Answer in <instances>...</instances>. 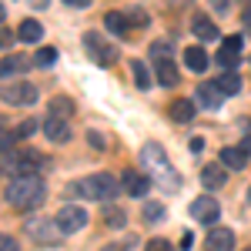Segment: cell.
<instances>
[{"instance_id":"f1b7e54d","label":"cell","mask_w":251,"mask_h":251,"mask_svg":"<svg viewBox=\"0 0 251 251\" xmlns=\"http://www.w3.org/2000/svg\"><path fill=\"white\" fill-rule=\"evenodd\" d=\"M34 131H37V121H24L17 131H14V137H17V141H24V137H30Z\"/></svg>"},{"instance_id":"1f68e13d","label":"cell","mask_w":251,"mask_h":251,"mask_svg":"<svg viewBox=\"0 0 251 251\" xmlns=\"http://www.w3.org/2000/svg\"><path fill=\"white\" fill-rule=\"evenodd\" d=\"M148 251H174V248L164 241V238H151V241H148Z\"/></svg>"},{"instance_id":"9a60e30c","label":"cell","mask_w":251,"mask_h":251,"mask_svg":"<svg viewBox=\"0 0 251 251\" xmlns=\"http://www.w3.org/2000/svg\"><path fill=\"white\" fill-rule=\"evenodd\" d=\"M198 100H201L204 107L218 111V107H221V100H225V94H221V87H218V84H201V87H198Z\"/></svg>"},{"instance_id":"d4e9b609","label":"cell","mask_w":251,"mask_h":251,"mask_svg":"<svg viewBox=\"0 0 251 251\" xmlns=\"http://www.w3.org/2000/svg\"><path fill=\"white\" fill-rule=\"evenodd\" d=\"M131 74H134L137 91H148V87H151V71H148V64H141V60H134V64H131Z\"/></svg>"},{"instance_id":"4fadbf2b","label":"cell","mask_w":251,"mask_h":251,"mask_svg":"<svg viewBox=\"0 0 251 251\" xmlns=\"http://www.w3.org/2000/svg\"><path fill=\"white\" fill-rule=\"evenodd\" d=\"M241 44H245L241 37H225L221 50H218V64H221L225 71H231L234 64H238V50H241Z\"/></svg>"},{"instance_id":"d6a6232c","label":"cell","mask_w":251,"mask_h":251,"mask_svg":"<svg viewBox=\"0 0 251 251\" xmlns=\"http://www.w3.org/2000/svg\"><path fill=\"white\" fill-rule=\"evenodd\" d=\"M0 251H20V245L10 238V234H0Z\"/></svg>"},{"instance_id":"7402d4cb","label":"cell","mask_w":251,"mask_h":251,"mask_svg":"<svg viewBox=\"0 0 251 251\" xmlns=\"http://www.w3.org/2000/svg\"><path fill=\"white\" fill-rule=\"evenodd\" d=\"M17 37L20 40H27V44H37L40 37H44V27H40V20H24V24H20V30H17Z\"/></svg>"},{"instance_id":"e575fe53","label":"cell","mask_w":251,"mask_h":251,"mask_svg":"<svg viewBox=\"0 0 251 251\" xmlns=\"http://www.w3.org/2000/svg\"><path fill=\"white\" fill-rule=\"evenodd\" d=\"M188 148H191V154H201V151H204V137H191Z\"/></svg>"},{"instance_id":"7c38bea8","label":"cell","mask_w":251,"mask_h":251,"mask_svg":"<svg viewBox=\"0 0 251 251\" xmlns=\"http://www.w3.org/2000/svg\"><path fill=\"white\" fill-rule=\"evenodd\" d=\"M151 188V177L141 171H124V191L131 194V198H144Z\"/></svg>"},{"instance_id":"4dcf8cb0","label":"cell","mask_w":251,"mask_h":251,"mask_svg":"<svg viewBox=\"0 0 251 251\" xmlns=\"http://www.w3.org/2000/svg\"><path fill=\"white\" fill-rule=\"evenodd\" d=\"M161 214H164V208H161V204H144V218H148V221H157Z\"/></svg>"},{"instance_id":"ba28073f","label":"cell","mask_w":251,"mask_h":251,"mask_svg":"<svg viewBox=\"0 0 251 251\" xmlns=\"http://www.w3.org/2000/svg\"><path fill=\"white\" fill-rule=\"evenodd\" d=\"M37 164H44V157L37 151H10L7 154V171H14V177L17 174H34Z\"/></svg>"},{"instance_id":"836d02e7","label":"cell","mask_w":251,"mask_h":251,"mask_svg":"<svg viewBox=\"0 0 251 251\" xmlns=\"http://www.w3.org/2000/svg\"><path fill=\"white\" fill-rule=\"evenodd\" d=\"M10 144H14V137L7 131H0V154H10Z\"/></svg>"},{"instance_id":"cb8c5ba5","label":"cell","mask_w":251,"mask_h":251,"mask_svg":"<svg viewBox=\"0 0 251 251\" xmlns=\"http://www.w3.org/2000/svg\"><path fill=\"white\" fill-rule=\"evenodd\" d=\"M218 87H221V94H225V97L238 94V91H241V77H238L234 71H225V74L218 77Z\"/></svg>"},{"instance_id":"ac0fdd59","label":"cell","mask_w":251,"mask_h":251,"mask_svg":"<svg viewBox=\"0 0 251 251\" xmlns=\"http://www.w3.org/2000/svg\"><path fill=\"white\" fill-rule=\"evenodd\" d=\"M168 114H171L177 124H188V121H194V104L188 100V97H177V100L171 104V111H168Z\"/></svg>"},{"instance_id":"8d00e7d4","label":"cell","mask_w":251,"mask_h":251,"mask_svg":"<svg viewBox=\"0 0 251 251\" xmlns=\"http://www.w3.org/2000/svg\"><path fill=\"white\" fill-rule=\"evenodd\" d=\"M87 137H91V144H94L97 151H104V148H107V144H104V141H100V134H94V131H91V134H87Z\"/></svg>"},{"instance_id":"f546056e","label":"cell","mask_w":251,"mask_h":251,"mask_svg":"<svg viewBox=\"0 0 251 251\" xmlns=\"http://www.w3.org/2000/svg\"><path fill=\"white\" fill-rule=\"evenodd\" d=\"M151 54H154V57H171V44H168V40H164V44L157 40V44H151Z\"/></svg>"},{"instance_id":"5b68a950","label":"cell","mask_w":251,"mask_h":251,"mask_svg":"<svg viewBox=\"0 0 251 251\" xmlns=\"http://www.w3.org/2000/svg\"><path fill=\"white\" fill-rule=\"evenodd\" d=\"M0 100L10 104V107H30L37 100V87L27 84V80H14V84H3L0 87Z\"/></svg>"},{"instance_id":"b9f144b4","label":"cell","mask_w":251,"mask_h":251,"mask_svg":"<svg viewBox=\"0 0 251 251\" xmlns=\"http://www.w3.org/2000/svg\"><path fill=\"white\" fill-rule=\"evenodd\" d=\"M248 204H251V188H248Z\"/></svg>"},{"instance_id":"8992f818","label":"cell","mask_w":251,"mask_h":251,"mask_svg":"<svg viewBox=\"0 0 251 251\" xmlns=\"http://www.w3.org/2000/svg\"><path fill=\"white\" fill-rule=\"evenodd\" d=\"M24 228H27V234H30L34 241H40V245H57L60 234H64L57 228V221H47V218H34V221H27Z\"/></svg>"},{"instance_id":"44dd1931","label":"cell","mask_w":251,"mask_h":251,"mask_svg":"<svg viewBox=\"0 0 251 251\" xmlns=\"http://www.w3.org/2000/svg\"><path fill=\"white\" fill-rule=\"evenodd\" d=\"M201 184H204V188H211V191L225 188V171H221L218 164H208V168H201Z\"/></svg>"},{"instance_id":"d6986e66","label":"cell","mask_w":251,"mask_h":251,"mask_svg":"<svg viewBox=\"0 0 251 251\" xmlns=\"http://www.w3.org/2000/svg\"><path fill=\"white\" fill-rule=\"evenodd\" d=\"M184 64L191 67L194 74H204V71H208V54H204L201 47H188V50H184Z\"/></svg>"},{"instance_id":"277c9868","label":"cell","mask_w":251,"mask_h":251,"mask_svg":"<svg viewBox=\"0 0 251 251\" xmlns=\"http://www.w3.org/2000/svg\"><path fill=\"white\" fill-rule=\"evenodd\" d=\"M84 50H87V57L94 60V64H100V67H114V60H117V50L111 47V40H104L100 34H94V30L84 34Z\"/></svg>"},{"instance_id":"2e32d148","label":"cell","mask_w":251,"mask_h":251,"mask_svg":"<svg viewBox=\"0 0 251 251\" xmlns=\"http://www.w3.org/2000/svg\"><path fill=\"white\" fill-rule=\"evenodd\" d=\"M30 67V60L20 57V54H10V57L0 60V77H14V74H24Z\"/></svg>"},{"instance_id":"52a82bcc","label":"cell","mask_w":251,"mask_h":251,"mask_svg":"<svg viewBox=\"0 0 251 251\" xmlns=\"http://www.w3.org/2000/svg\"><path fill=\"white\" fill-rule=\"evenodd\" d=\"M54 221H57V228L64 234H74V231H80V228L87 225V211L77 208V204H67V208H60V211H57Z\"/></svg>"},{"instance_id":"9c48e42d","label":"cell","mask_w":251,"mask_h":251,"mask_svg":"<svg viewBox=\"0 0 251 251\" xmlns=\"http://www.w3.org/2000/svg\"><path fill=\"white\" fill-rule=\"evenodd\" d=\"M218 214H221L218 198H194V201H191V218H194V221H201V225H214Z\"/></svg>"},{"instance_id":"ffe728a7","label":"cell","mask_w":251,"mask_h":251,"mask_svg":"<svg viewBox=\"0 0 251 251\" xmlns=\"http://www.w3.org/2000/svg\"><path fill=\"white\" fill-rule=\"evenodd\" d=\"M245 161H248V154L241 148H225L221 151V164L231 168V171H245Z\"/></svg>"},{"instance_id":"30bf717a","label":"cell","mask_w":251,"mask_h":251,"mask_svg":"<svg viewBox=\"0 0 251 251\" xmlns=\"http://www.w3.org/2000/svg\"><path fill=\"white\" fill-rule=\"evenodd\" d=\"M204 251H234V234L228 228H214L204 238Z\"/></svg>"},{"instance_id":"6da1fadb","label":"cell","mask_w":251,"mask_h":251,"mask_svg":"<svg viewBox=\"0 0 251 251\" xmlns=\"http://www.w3.org/2000/svg\"><path fill=\"white\" fill-rule=\"evenodd\" d=\"M3 198H7L10 208H17V211H30V208H40V204H44V198H47V184H44L40 174H17V177L7 184Z\"/></svg>"},{"instance_id":"603a6c76","label":"cell","mask_w":251,"mask_h":251,"mask_svg":"<svg viewBox=\"0 0 251 251\" xmlns=\"http://www.w3.org/2000/svg\"><path fill=\"white\" fill-rule=\"evenodd\" d=\"M104 27H107L111 34H127L131 20H127V14H121V10H111V14L104 17Z\"/></svg>"},{"instance_id":"ab89813d","label":"cell","mask_w":251,"mask_h":251,"mask_svg":"<svg viewBox=\"0 0 251 251\" xmlns=\"http://www.w3.org/2000/svg\"><path fill=\"white\" fill-rule=\"evenodd\" d=\"M245 27L251 30V10H245Z\"/></svg>"},{"instance_id":"d590c367","label":"cell","mask_w":251,"mask_h":251,"mask_svg":"<svg viewBox=\"0 0 251 251\" xmlns=\"http://www.w3.org/2000/svg\"><path fill=\"white\" fill-rule=\"evenodd\" d=\"M17 40V34H10V30H0V47H10Z\"/></svg>"},{"instance_id":"e0dca14e","label":"cell","mask_w":251,"mask_h":251,"mask_svg":"<svg viewBox=\"0 0 251 251\" xmlns=\"http://www.w3.org/2000/svg\"><path fill=\"white\" fill-rule=\"evenodd\" d=\"M177 80H181V74H177V67L171 64V57L157 60V84H164V87H177Z\"/></svg>"},{"instance_id":"484cf974","label":"cell","mask_w":251,"mask_h":251,"mask_svg":"<svg viewBox=\"0 0 251 251\" xmlns=\"http://www.w3.org/2000/svg\"><path fill=\"white\" fill-rule=\"evenodd\" d=\"M71 114H74V100L71 97H54L50 100V117H64L67 121Z\"/></svg>"},{"instance_id":"5bb4252c","label":"cell","mask_w":251,"mask_h":251,"mask_svg":"<svg viewBox=\"0 0 251 251\" xmlns=\"http://www.w3.org/2000/svg\"><path fill=\"white\" fill-rule=\"evenodd\" d=\"M191 30H194V37H201V40H218V37H221V34H218V24L208 20L204 14H194Z\"/></svg>"},{"instance_id":"4316f807","label":"cell","mask_w":251,"mask_h":251,"mask_svg":"<svg viewBox=\"0 0 251 251\" xmlns=\"http://www.w3.org/2000/svg\"><path fill=\"white\" fill-rule=\"evenodd\" d=\"M34 64H37V67H54V64H57V47H40Z\"/></svg>"},{"instance_id":"74e56055","label":"cell","mask_w":251,"mask_h":251,"mask_svg":"<svg viewBox=\"0 0 251 251\" xmlns=\"http://www.w3.org/2000/svg\"><path fill=\"white\" fill-rule=\"evenodd\" d=\"M64 3H71V7H80V10H84V7H91V0H64Z\"/></svg>"},{"instance_id":"60d3db41","label":"cell","mask_w":251,"mask_h":251,"mask_svg":"<svg viewBox=\"0 0 251 251\" xmlns=\"http://www.w3.org/2000/svg\"><path fill=\"white\" fill-rule=\"evenodd\" d=\"M3 17H7V10H3V3H0V24H3Z\"/></svg>"},{"instance_id":"f35d334b","label":"cell","mask_w":251,"mask_h":251,"mask_svg":"<svg viewBox=\"0 0 251 251\" xmlns=\"http://www.w3.org/2000/svg\"><path fill=\"white\" fill-rule=\"evenodd\" d=\"M241 151H245V154H248V157H251V134H248V137H245V141H241Z\"/></svg>"},{"instance_id":"7a4b0ae2","label":"cell","mask_w":251,"mask_h":251,"mask_svg":"<svg viewBox=\"0 0 251 251\" xmlns=\"http://www.w3.org/2000/svg\"><path fill=\"white\" fill-rule=\"evenodd\" d=\"M141 161H144V168L151 171V177H154L164 191H177V188H181V177L174 174L171 161H168V154H164V148H161V144H144Z\"/></svg>"},{"instance_id":"8fae6325","label":"cell","mask_w":251,"mask_h":251,"mask_svg":"<svg viewBox=\"0 0 251 251\" xmlns=\"http://www.w3.org/2000/svg\"><path fill=\"white\" fill-rule=\"evenodd\" d=\"M44 134H47L50 144H64V141H71V127H67L64 117H47L44 121Z\"/></svg>"},{"instance_id":"83f0119b","label":"cell","mask_w":251,"mask_h":251,"mask_svg":"<svg viewBox=\"0 0 251 251\" xmlns=\"http://www.w3.org/2000/svg\"><path fill=\"white\" fill-rule=\"evenodd\" d=\"M104 221H107L111 228H121V225H124V211H121V208H104Z\"/></svg>"},{"instance_id":"7bdbcfd3","label":"cell","mask_w":251,"mask_h":251,"mask_svg":"<svg viewBox=\"0 0 251 251\" xmlns=\"http://www.w3.org/2000/svg\"><path fill=\"white\" fill-rule=\"evenodd\" d=\"M248 251H251V248H248Z\"/></svg>"},{"instance_id":"3957f363","label":"cell","mask_w":251,"mask_h":251,"mask_svg":"<svg viewBox=\"0 0 251 251\" xmlns=\"http://www.w3.org/2000/svg\"><path fill=\"white\" fill-rule=\"evenodd\" d=\"M74 191L84 194V198H91V201H107V198H114V194H117V181L111 177V174L97 171V174H91V177L77 181Z\"/></svg>"}]
</instances>
